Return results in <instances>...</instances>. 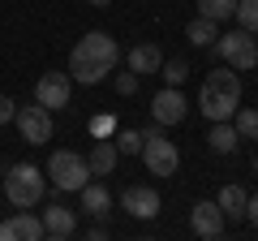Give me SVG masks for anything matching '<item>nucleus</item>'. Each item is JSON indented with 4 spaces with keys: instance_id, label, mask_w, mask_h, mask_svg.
<instances>
[{
    "instance_id": "nucleus-1",
    "label": "nucleus",
    "mask_w": 258,
    "mask_h": 241,
    "mask_svg": "<svg viewBox=\"0 0 258 241\" xmlns=\"http://www.w3.org/2000/svg\"><path fill=\"white\" fill-rule=\"evenodd\" d=\"M120 61V43L108 35V30H91V35L78 39V47L69 52V78L78 86H95L116 69Z\"/></svg>"
},
{
    "instance_id": "nucleus-2",
    "label": "nucleus",
    "mask_w": 258,
    "mask_h": 241,
    "mask_svg": "<svg viewBox=\"0 0 258 241\" xmlns=\"http://www.w3.org/2000/svg\"><path fill=\"white\" fill-rule=\"evenodd\" d=\"M237 108H241V78H237V69H228V65L215 69L211 65L203 91H198V112H203L207 120H232Z\"/></svg>"
},
{
    "instance_id": "nucleus-3",
    "label": "nucleus",
    "mask_w": 258,
    "mask_h": 241,
    "mask_svg": "<svg viewBox=\"0 0 258 241\" xmlns=\"http://www.w3.org/2000/svg\"><path fill=\"white\" fill-rule=\"evenodd\" d=\"M43 168L39 164H9L5 168V198H9L13 207H39L43 203Z\"/></svg>"
},
{
    "instance_id": "nucleus-4",
    "label": "nucleus",
    "mask_w": 258,
    "mask_h": 241,
    "mask_svg": "<svg viewBox=\"0 0 258 241\" xmlns=\"http://www.w3.org/2000/svg\"><path fill=\"white\" fill-rule=\"evenodd\" d=\"M47 181H52L56 194H78V190L91 181V164H86V155H78V151H52V159H47Z\"/></svg>"
},
{
    "instance_id": "nucleus-5",
    "label": "nucleus",
    "mask_w": 258,
    "mask_h": 241,
    "mask_svg": "<svg viewBox=\"0 0 258 241\" xmlns=\"http://www.w3.org/2000/svg\"><path fill=\"white\" fill-rule=\"evenodd\" d=\"M211 52L220 56L228 69H237V74H249V69L258 65V39L249 35V30H241V26L228 30V35H220L211 43Z\"/></svg>"
},
{
    "instance_id": "nucleus-6",
    "label": "nucleus",
    "mask_w": 258,
    "mask_h": 241,
    "mask_svg": "<svg viewBox=\"0 0 258 241\" xmlns=\"http://www.w3.org/2000/svg\"><path fill=\"white\" fill-rule=\"evenodd\" d=\"M138 155L147 159V172H151V176H172L176 168H181V151H176V142L164 138V130H159V134H147Z\"/></svg>"
},
{
    "instance_id": "nucleus-7",
    "label": "nucleus",
    "mask_w": 258,
    "mask_h": 241,
    "mask_svg": "<svg viewBox=\"0 0 258 241\" xmlns=\"http://www.w3.org/2000/svg\"><path fill=\"white\" fill-rule=\"evenodd\" d=\"M18 134L30 142V147H43V142H52V134H56V125H52V112L43 108V103H26V108H18Z\"/></svg>"
},
{
    "instance_id": "nucleus-8",
    "label": "nucleus",
    "mask_w": 258,
    "mask_h": 241,
    "mask_svg": "<svg viewBox=\"0 0 258 241\" xmlns=\"http://www.w3.org/2000/svg\"><path fill=\"white\" fill-rule=\"evenodd\" d=\"M0 241H43V220L35 207H18V215H0Z\"/></svg>"
},
{
    "instance_id": "nucleus-9",
    "label": "nucleus",
    "mask_w": 258,
    "mask_h": 241,
    "mask_svg": "<svg viewBox=\"0 0 258 241\" xmlns=\"http://www.w3.org/2000/svg\"><path fill=\"white\" fill-rule=\"evenodd\" d=\"M69 95H74V78H69V74H56V69H52V74H43L35 82V99L43 103L47 112L69 108Z\"/></svg>"
},
{
    "instance_id": "nucleus-10",
    "label": "nucleus",
    "mask_w": 258,
    "mask_h": 241,
    "mask_svg": "<svg viewBox=\"0 0 258 241\" xmlns=\"http://www.w3.org/2000/svg\"><path fill=\"white\" fill-rule=\"evenodd\" d=\"M185 112H189V99H185L181 86H164V91L151 99V120H159L164 130H168V125H181Z\"/></svg>"
},
{
    "instance_id": "nucleus-11",
    "label": "nucleus",
    "mask_w": 258,
    "mask_h": 241,
    "mask_svg": "<svg viewBox=\"0 0 258 241\" xmlns=\"http://www.w3.org/2000/svg\"><path fill=\"white\" fill-rule=\"evenodd\" d=\"M189 228L198 232V237H207V241H215V237H224V228H228V215L220 211V203H194L189 207Z\"/></svg>"
},
{
    "instance_id": "nucleus-12",
    "label": "nucleus",
    "mask_w": 258,
    "mask_h": 241,
    "mask_svg": "<svg viewBox=\"0 0 258 241\" xmlns=\"http://www.w3.org/2000/svg\"><path fill=\"white\" fill-rule=\"evenodd\" d=\"M159 207L164 203H159V194L151 186H125L120 190V211H129L134 220H155Z\"/></svg>"
},
{
    "instance_id": "nucleus-13",
    "label": "nucleus",
    "mask_w": 258,
    "mask_h": 241,
    "mask_svg": "<svg viewBox=\"0 0 258 241\" xmlns=\"http://www.w3.org/2000/svg\"><path fill=\"white\" fill-rule=\"evenodd\" d=\"M78 211L91 215V220H108L112 215V190L103 186L99 176H91V181L78 190Z\"/></svg>"
},
{
    "instance_id": "nucleus-14",
    "label": "nucleus",
    "mask_w": 258,
    "mask_h": 241,
    "mask_svg": "<svg viewBox=\"0 0 258 241\" xmlns=\"http://www.w3.org/2000/svg\"><path fill=\"white\" fill-rule=\"evenodd\" d=\"M43 237H52V241H69L78 232V211H69L64 203H52V207H43Z\"/></svg>"
},
{
    "instance_id": "nucleus-15",
    "label": "nucleus",
    "mask_w": 258,
    "mask_h": 241,
    "mask_svg": "<svg viewBox=\"0 0 258 241\" xmlns=\"http://www.w3.org/2000/svg\"><path fill=\"white\" fill-rule=\"evenodd\" d=\"M116 159H120V151H116V142H112V138H95L91 151H86L91 176H112V172H116Z\"/></svg>"
},
{
    "instance_id": "nucleus-16",
    "label": "nucleus",
    "mask_w": 258,
    "mask_h": 241,
    "mask_svg": "<svg viewBox=\"0 0 258 241\" xmlns=\"http://www.w3.org/2000/svg\"><path fill=\"white\" fill-rule=\"evenodd\" d=\"M125 61H129V69H134V74H159V65H164V52H159V47L155 43H134V47H129V56H125Z\"/></svg>"
},
{
    "instance_id": "nucleus-17",
    "label": "nucleus",
    "mask_w": 258,
    "mask_h": 241,
    "mask_svg": "<svg viewBox=\"0 0 258 241\" xmlns=\"http://www.w3.org/2000/svg\"><path fill=\"white\" fill-rule=\"evenodd\" d=\"M241 142V134L232 130V120H211V134H207V147L215 151V155H232Z\"/></svg>"
},
{
    "instance_id": "nucleus-18",
    "label": "nucleus",
    "mask_w": 258,
    "mask_h": 241,
    "mask_svg": "<svg viewBox=\"0 0 258 241\" xmlns=\"http://www.w3.org/2000/svg\"><path fill=\"white\" fill-rule=\"evenodd\" d=\"M215 203H220V211L228 215V220H245V203H249V190L232 181V186H224V190H220V198H215Z\"/></svg>"
},
{
    "instance_id": "nucleus-19",
    "label": "nucleus",
    "mask_w": 258,
    "mask_h": 241,
    "mask_svg": "<svg viewBox=\"0 0 258 241\" xmlns=\"http://www.w3.org/2000/svg\"><path fill=\"white\" fill-rule=\"evenodd\" d=\"M215 26H220V22H211V18H194L189 26H185V39H189L194 47H211L215 39H220V30H215Z\"/></svg>"
},
{
    "instance_id": "nucleus-20",
    "label": "nucleus",
    "mask_w": 258,
    "mask_h": 241,
    "mask_svg": "<svg viewBox=\"0 0 258 241\" xmlns=\"http://www.w3.org/2000/svg\"><path fill=\"white\" fill-rule=\"evenodd\" d=\"M232 130H237L241 138L258 142V108H237L232 112Z\"/></svg>"
},
{
    "instance_id": "nucleus-21",
    "label": "nucleus",
    "mask_w": 258,
    "mask_h": 241,
    "mask_svg": "<svg viewBox=\"0 0 258 241\" xmlns=\"http://www.w3.org/2000/svg\"><path fill=\"white\" fill-rule=\"evenodd\" d=\"M237 13V0H198V18H211V22H228Z\"/></svg>"
},
{
    "instance_id": "nucleus-22",
    "label": "nucleus",
    "mask_w": 258,
    "mask_h": 241,
    "mask_svg": "<svg viewBox=\"0 0 258 241\" xmlns=\"http://www.w3.org/2000/svg\"><path fill=\"white\" fill-rule=\"evenodd\" d=\"M189 74H194V69H189V61H181V56L159 65V78H164V86H185V78H189Z\"/></svg>"
},
{
    "instance_id": "nucleus-23",
    "label": "nucleus",
    "mask_w": 258,
    "mask_h": 241,
    "mask_svg": "<svg viewBox=\"0 0 258 241\" xmlns=\"http://www.w3.org/2000/svg\"><path fill=\"white\" fill-rule=\"evenodd\" d=\"M237 26L241 30H249V35H258V0H237Z\"/></svg>"
},
{
    "instance_id": "nucleus-24",
    "label": "nucleus",
    "mask_w": 258,
    "mask_h": 241,
    "mask_svg": "<svg viewBox=\"0 0 258 241\" xmlns=\"http://www.w3.org/2000/svg\"><path fill=\"white\" fill-rule=\"evenodd\" d=\"M112 142H116L120 155H138V151H142V134L138 130H116V134H112Z\"/></svg>"
},
{
    "instance_id": "nucleus-25",
    "label": "nucleus",
    "mask_w": 258,
    "mask_h": 241,
    "mask_svg": "<svg viewBox=\"0 0 258 241\" xmlns=\"http://www.w3.org/2000/svg\"><path fill=\"white\" fill-rule=\"evenodd\" d=\"M138 82H142V78L134 74V69H125V74H116L112 86H116V95H138Z\"/></svg>"
},
{
    "instance_id": "nucleus-26",
    "label": "nucleus",
    "mask_w": 258,
    "mask_h": 241,
    "mask_svg": "<svg viewBox=\"0 0 258 241\" xmlns=\"http://www.w3.org/2000/svg\"><path fill=\"white\" fill-rule=\"evenodd\" d=\"M91 134H95V138H112V134H116V120H112V116H103V112H99V116L91 120Z\"/></svg>"
},
{
    "instance_id": "nucleus-27",
    "label": "nucleus",
    "mask_w": 258,
    "mask_h": 241,
    "mask_svg": "<svg viewBox=\"0 0 258 241\" xmlns=\"http://www.w3.org/2000/svg\"><path fill=\"white\" fill-rule=\"evenodd\" d=\"M13 116H18V103H13L9 95H0V125H9Z\"/></svg>"
},
{
    "instance_id": "nucleus-28",
    "label": "nucleus",
    "mask_w": 258,
    "mask_h": 241,
    "mask_svg": "<svg viewBox=\"0 0 258 241\" xmlns=\"http://www.w3.org/2000/svg\"><path fill=\"white\" fill-rule=\"evenodd\" d=\"M245 220H249V228H258V194H249V203H245Z\"/></svg>"
},
{
    "instance_id": "nucleus-29",
    "label": "nucleus",
    "mask_w": 258,
    "mask_h": 241,
    "mask_svg": "<svg viewBox=\"0 0 258 241\" xmlns=\"http://www.w3.org/2000/svg\"><path fill=\"white\" fill-rule=\"evenodd\" d=\"M86 237H91V241H103V237H108V228H103V224H91V228H86Z\"/></svg>"
},
{
    "instance_id": "nucleus-30",
    "label": "nucleus",
    "mask_w": 258,
    "mask_h": 241,
    "mask_svg": "<svg viewBox=\"0 0 258 241\" xmlns=\"http://www.w3.org/2000/svg\"><path fill=\"white\" fill-rule=\"evenodd\" d=\"M91 5H95V9H108V5H112V0H91Z\"/></svg>"
},
{
    "instance_id": "nucleus-31",
    "label": "nucleus",
    "mask_w": 258,
    "mask_h": 241,
    "mask_svg": "<svg viewBox=\"0 0 258 241\" xmlns=\"http://www.w3.org/2000/svg\"><path fill=\"white\" fill-rule=\"evenodd\" d=\"M254 176H258V155H254Z\"/></svg>"
},
{
    "instance_id": "nucleus-32",
    "label": "nucleus",
    "mask_w": 258,
    "mask_h": 241,
    "mask_svg": "<svg viewBox=\"0 0 258 241\" xmlns=\"http://www.w3.org/2000/svg\"><path fill=\"white\" fill-rule=\"evenodd\" d=\"M254 39H258V35H254Z\"/></svg>"
}]
</instances>
